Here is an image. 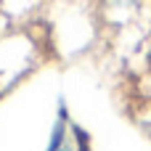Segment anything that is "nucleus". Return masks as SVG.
Returning <instances> with one entry per match:
<instances>
[{
  "mask_svg": "<svg viewBox=\"0 0 151 151\" xmlns=\"http://www.w3.org/2000/svg\"><path fill=\"white\" fill-rule=\"evenodd\" d=\"M77 135H80V133L72 130L66 122H58L48 151H80V146H77Z\"/></svg>",
  "mask_w": 151,
  "mask_h": 151,
  "instance_id": "1",
  "label": "nucleus"
},
{
  "mask_svg": "<svg viewBox=\"0 0 151 151\" xmlns=\"http://www.w3.org/2000/svg\"><path fill=\"white\" fill-rule=\"evenodd\" d=\"M106 3V8L111 11V13H130V11H135L143 0H104Z\"/></svg>",
  "mask_w": 151,
  "mask_h": 151,
  "instance_id": "2",
  "label": "nucleus"
},
{
  "mask_svg": "<svg viewBox=\"0 0 151 151\" xmlns=\"http://www.w3.org/2000/svg\"><path fill=\"white\" fill-rule=\"evenodd\" d=\"M143 88H146V96H151V56L146 58V69H143Z\"/></svg>",
  "mask_w": 151,
  "mask_h": 151,
  "instance_id": "3",
  "label": "nucleus"
},
{
  "mask_svg": "<svg viewBox=\"0 0 151 151\" xmlns=\"http://www.w3.org/2000/svg\"><path fill=\"white\" fill-rule=\"evenodd\" d=\"M146 135H149V141H151V122H146Z\"/></svg>",
  "mask_w": 151,
  "mask_h": 151,
  "instance_id": "4",
  "label": "nucleus"
}]
</instances>
